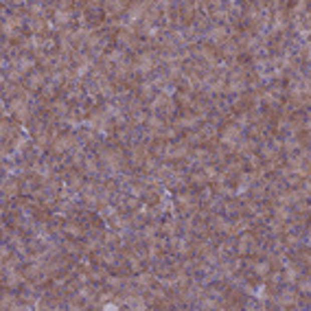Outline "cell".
Instances as JSON below:
<instances>
[{"instance_id": "1", "label": "cell", "mask_w": 311, "mask_h": 311, "mask_svg": "<svg viewBox=\"0 0 311 311\" xmlns=\"http://www.w3.org/2000/svg\"><path fill=\"white\" fill-rule=\"evenodd\" d=\"M22 193V180H18L14 176L3 178V202L18 200V195Z\"/></svg>"}, {"instance_id": "2", "label": "cell", "mask_w": 311, "mask_h": 311, "mask_svg": "<svg viewBox=\"0 0 311 311\" xmlns=\"http://www.w3.org/2000/svg\"><path fill=\"white\" fill-rule=\"evenodd\" d=\"M202 125L200 121V116L195 114V112H191V110H184V114L182 116H178L176 121H173V127L176 129H180V131H189V129H197Z\"/></svg>"}, {"instance_id": "3", "label": "cell", "mask_w": 311, "mask_h": 311, "mask_svg": "<svg viewBox=\"0 0 311 311\" xmlns=\"http://www.w3.org/2000/svg\"><path fill=\"white\" fill-rule=\"evenodd\" d=\"M147 11H149V3H129V9H127V14H125L127 25H131V27L140 25Z\"/></svg>"}, {"instance_id": "4", "label": "cell", "mask_w": 311, "mask_h": 311, "mask_svg": "<svg viewBox=\"0 0 311 311\" xmlns=\"http://www.w3.org/2000/svg\"><path fill=\"white\" fill-rule=\"evenodd\" d=\"M64 235L70 239H83L88 235V226L79 224L77 219H66L64 221Z\"/></svg>"}, {"instance_id": "5", "label": "cell", "mask_w": 311, "mask_h": 311, "mask_svg": "<svg viewBox=\"0 0 311 311\" xmlns=\"http://www.w3.org/2000/svg\"><path fill=\"white\" fill-rule=\"evenodd\" d=\"M46 79H49V77H46V73H44V70H33L31 75H27V81H25V86H27V88H29V90H31V92H40L42 88H44L46 83H49Z\"/></svg>"}, {"instance_id": "6", "label": "cell", "mask_w": 311, "mask_h": 311, "mask_svg": "<svg viewBox=\"0 0 311 311\" xmlns=\"http://www.w3.org/2000/svg\"><path fill=\"white\" fill-rule=\"evenodd\" d=\"M221 215H226L228 219H235L241 215V200L239 197H228L221 202Z\"/></svg>"}, {"instance_id": "7", "label": "cell", "mask_w": 311, "mask_h": 311, "mask_svg": "<svg viewBox=\"0 0 311 311\" xmlns=\"http://www.w3.org/2000/svg\"><path fill=\"white\" fill-rule=\"evenodd\" d=\"M83 184H86V176H83L81 171L68 169V173H66V180H64V187H68L70 191H81Z\"/></svg>"}, {"instance_id": "8", "label": "cell", "mask_w": 311, "mask_h": 311, "mask_svg": "<svg viewBox=\"0 0 311 311\" xmlns=\"http://www.w3.org/2000/svg\"><path fill=\"white\" fill-rule=\"evenodd\" d=\"M239 55H241V51H239V44L235 40H226L224 44L219 46V57L221 59H226V62H228V59H237Z\"/></svg>"}, {"instance_id": "9", "label": "cell", "mask_w": 311, "mask_h": 311, "mask_svg": "<svg viewBox=\"0 0 311 311\" xmlns=\"http://www.w3.org/2000/svg\"><path fill=\"white\" fill-rule=\"evenodd\" d=\"M51 20L55 22V27H57V29H64V27H70V25H73V22L77 20V16H75V11H64V9H57L55 14H53Z\"/></svg>"}, {"instance_id": "10", "label": "cell", "mask_w": 311, "mask_h": 311, "mask_svg": "<svg viewBox=\"0 0 311 311\" xmlns=\"http://www.w3.org/2000/svg\"><path fill=\"white\" fill-rule=\"evenodd\" d=\"M153 283H156V274H153V272L142 270V272H138V274H134V285L138 287L140 291H147Z\"/></svg>"}, {"instance_id": "11", "label": "cell", "mask_w": 311, "mask_h": 311, "mask_svg": "<svg viewBox=\"0 0 311 311\" xmlns=\"http://www.w3.org/2000/svg\"><path fill=\"white\" fill-rule=\"evenodd\" d=\"M62 250L68 256H81L83 254V246H81V239H64L62 241Z\"/></svg>"}, {"instance_id": "12", "label": "cell", "mask_w": 311, "mask_h": 311, "mask_svg": "<svg viewBox=\"0 0 311 311\" xmlns=\"http://www.w3.org/2000/svg\"><path fill=\"white\" fill-rule=\"evenodd\" d=\"M173 101H176L178 107H182V110H193V105H195V97L187 90H178Z\"/></svg>"}, {"instance_id": "13", "label": "cell", "mask_w": 311, "mask_h": 311, "mask_svg": "<svg viewBox=\"0 0 311 311\" xmlns=\"http://www.w3.org/2000/svg\"><path fill=\"white\" fill-rule=\"evenodd\" d=\"M40 99L44 101V103H53L55 99H59V88L55 86V83L49 81V83H46V86L40 90Z\"/></svg>"}, {"instance_id": "14", "label": "cell", "mask_w": 311, "mask_h": 311, "mask_svg": "<svg viewBox=\"0 0 311 311\" xmlns=\"http://www.w3.org/2000/svg\"><path fill=\"white\" fill-rule=\"evenodd\" d=\"M187 178H189V187H195V189H204L208 180H206V176L202 173V169H193V171H189L187 173Z\"/></svg>"}, {"instance_id": "15", "label": "cell", "mask_w": 311, "mask_h": 311, "mask_svg": "<svg viewBox=\"0 0 311 311\" xmlns=\"http://www.w3.org/2000/svg\"><path fill=\"white\" fill-rule=\"evenodd\" d=\"M270 211H272V219H278V221H289L291 219V208H287V206L270 204Z\"/></svg>"}, {"instance_id": "16", "label": "cell", "mask_w": 311, "mask_h": 311, "mask_svg": "<svg viewBox=\"0 0 311 311\" xmlns=\"http://www.w3.org/2000/svg\"><path fill=\"white\" fill-rule=\"evenodd\" d=\"M270 270H272V265H270V261H267V259H256L252 263V274L256 278H263Z\"/></svg>"}, {"instance_id": "17", "label": "cell", "mask_w": 311, "mask_h": 311, "mask_svg": "<svg viewBox=\"0 0 311 311\" xmlns=\"http://www.w3.org/2000/svg\"><path fill=\"white\" fill-rule=\"evenodd\" d=\"M167 125H169V123H167V121H165V118L160 116V114H149V116H147L145 127H149V129H156V131H163V129L167 127Z\"/></svg>"}, {"instance_id": "18", "label": "cell", "mask_w": 311, "mask_h": 311, "mask_svg": "<svg viewBox=\"0 0 311 311\" xmlns=\"http://www.w3.org/2000/svg\"><path fill=\"white\" fill-rule=\"evenodd\" d=\"M25 77H27V75L22 73L18 66H11L7 73H5V79H7L9 83H16V86H18V83H22V79H25Z\"/></svg>"}, {"instance_id": "19", "label": "cell", "mask_w": 311, "mask_h": 311, "mask_svg": "<svg viewBox=\"0 0 311 311\" xmlns=\"http://www.w3.org/2000/svg\"><path fill=\"white\" fill-rule=\"evenodd\" d=\"M123 285H125V278L121 276H116V274H110V276L105 278V287H110V289H114L116 294L123 289Z\"/></svg>"}, {"instance_id": "20", "label": "cell", "mask_w": 311, "mask_h": 311, "mask_svg": "<svg viewBox=\"0 0 311 311\" xmlns=\"http://www.w3.org/2000/svg\"><path fill=\"white\" fill-rule=\"evenodd\" d=\"M202 173H204V176H206V180L208 182H215V180H217V176H219V167L217 165H202Z\"/></svg>"}, {"instance_id": "21", "label": "cell", "mask_w": 311, "mask_h": 311, "mask_svg": "<svg viewBox=\"0 0 311 311\" xmlns=\"http://www.w3.org/2000/svg\"><path fill=\"white\" fill-rule=\"evenodd\" d=\"M294 287H296V291L300 296H309V276H307V274H302V276L294 283Z\"/></svg>"}, {"instance_id": "22", "label": "cell", "mask_w": 311, "mask_h": 311, "mask_svg": "<svg viewBox=\"0 0 311 311\" xmlns=\"http://www.w3.org/2000/svg\"><path fill=\"white\" fill-rule=\"evenodd\" d=\"M158 167H160V160H158V158H153V156L149 153L140 171H142V173H156V169H158Z\"/></svg>"}, {"instance_id": "23", "label": "cell", "mask_w": 311, "mask_h": 311, "mask_svg": "<svg viewBox=\"0 0 311 311\" xmlns=\"http://www.w3.org/2000/svg\"><path fill=\"white\" fill-rule=\"evenodd\" d=\"M140 204H142V202L138 200V197H134V195L127 193V197H125V208H127V211H138Z\"/></svg>"}, {"instance_id": "24", "label": "cell", "mask_w": 311, "mask_h": 311, "mask_svg": "<svg viewBox=\"0 0 311 311\" xmlns=\"http://www.w3.org/2000/svg\"><path fill=\"white\" fill-rule=\"evenodd\" d=\"M291 208H296L294 213H302V215H309V202H307V200H298V202H296V204L291 206Z\"/></svg>"}]
</instances>
